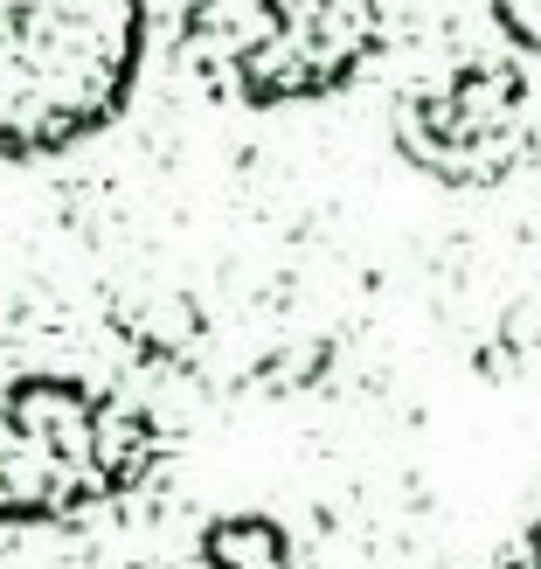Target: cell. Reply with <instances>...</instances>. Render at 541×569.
Listing matches in <instances>:
<instances>
[{
    "mask_svg": "<svg viewBox=\"0 0 541 569\" xmlns=\"http://www.w3.org/2000/svg\"><path fill=\"white\" fill-rule=\"evenodd\" d=\"M98 396L77 382H21L0 396V515L8 521H56L104 500L98 466Z\"/></svg>",
    "mask_w": 541,
    "mask_h": 569,
    "instance_id": "obj_2",
    "label": "cell"
},
{
    "mask_svg": "<svg viewBox=\"0 0 541 569\" xmlns=\"http://www.w3.org/2000/svg\"><path fill=\"white\" fill-rule=\"evenodd\" d=\"M209 562H216V569H292V556H284V535H278L271 521H250V515L209 528Z\"/></svg>",
    "mask_w": 541,
    "mask_h": 569,
    "instance_id": "obj_3",
    "label": "cell"
},
{
    "mask_svg": "<svg viewBox=\"0 0 541 569\" xmlns=\"http://www.w3.org/2000/svg\"><path fill=\"white\" fill-rule=\"evenodd\" d=\"M139 0H0V160H42L126 111Z\"/></svg>",
    "mask_w": 541,
    "mask_h": 569,
    "instance_id": "obj_1",
    "label": "cell"
}]
</instances>
